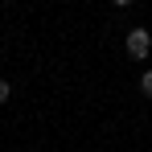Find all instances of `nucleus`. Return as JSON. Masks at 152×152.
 Returning <instances> with one entry per match:
<instances>
[{
	"label": "nucleus",
	"mask_w": 152,
	"mask_h": 152,
	"mask_svg": "<svg viewBox=\"0 0 152 152\" xmlns=\"http://www.w3.org/2000/svg\"><path fill=\"white\" fill-rule=\"evenodd\" d=\"M124 45H127V58H132V62H144V58H148V50H152V37H148V29H132Z\"/></svg>",
	"instance_id": "nucleus-1"
},
{
	"label": "nucleus",
	"mask_w": 152,
	"mask_h": 152,
	"mask_svg": "<svg viewBox=\"0 0 152 152\" xmlns=\"http://www.w3.org/2000/svg\"><path fill=\"white\" fill-rule=\"evenodd\" d=\"M111 4H119V8H127V4H136V0H111Z\"/></svg>",
	"instance_id": "nucleus-4"
},
{
	"label": "nucleus",
	"mask_w": 152,
	"mask_h": 152,
	"mask_svg": "<svg viewBox=\"0 0 152 152\" xmlns=\"http://www.w3.org/2000/svg\"><path fill=\"white\" fill-rule=\"evenodd\" d=\"M140 91H144V95L152 99V70H144V78H140Z\"/></svg>",
	"instance_id": "nucleus-2"
},
{
	"label": "nucleus",
	"mask_w": 152,
	"mask_h": 152,
	"mask_svg": "<svg viewBox=\"0 0 152 152\" xmlns=\"http://www.w3.org/2000/svg\"><path fill=\"white\" fill-rule=\"evenodd\" d=\"M8 95H12V86H8V82L0 78V103H8Z\"/></svg>",
	"instance_id": "nucleus-3"
}]
</instances>
